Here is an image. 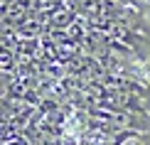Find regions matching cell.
<instances>
[{
	"label": "cell",
	"instance_id": "6da1fadb",
	"mask_svg": "<svg viewBox=\"0 0 150 145\" xmlns=\"http://www.w3.org/2000/svg\"><path fill=\"white\" fill-rule=\"evenodd\" d=\"M121 145H150V133H130Z\"/></svg>",
	"mask_w": 150,
	"mask_h": 145
}]
</instances>
